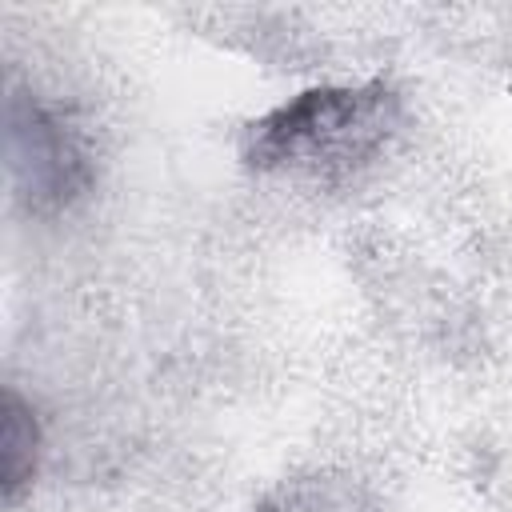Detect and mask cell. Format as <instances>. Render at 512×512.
Here are the masks:
<instances>
[{
    "label": "cell",
    "mask_w": 512,
    "mask_h": 512,
    "mask_svg": "<svg viewBox=\"0 0 512 512\" xmlns=\"http://www.w3.org/2000/svg\"><path fill=\"white\" fill-rule=\"evenodd\" d=\"M36 460H40L36 412L16 388H4V408H0V484H4V500L20 496V488L36 476Z\"/></svg>",
    "instance_id": "3957f363"
},
{
    "label": "cell",
    "mask_w": 512,
    "mask_h": 512,
    "mask_svg": "<svg viewBox=\"0 0 512 512\" xmlns=\"http://www.w3.org/2000/svg\"><path fill=\"white\" fill-rule=\"evenodd\" d=\"M8 180L28 212H64L96 180L92 148L84 132L52 104L36 96H8Z\"/></svg>",
    "instance_id": "7a4b0ae2"
},
{
    "label": "cell",
    "mask_w": 512,
    "mask_h": 512,
    "mask_svg": "<svg viewBox=\"0 0 512 512\" xmlns=\"http://www.w3.org/2000/svg\"><path fill=\"white\" fill-rule=\"evenodd\" d=\"M396 100L384 84H324L276 104L244 132V164L256 172L348 168L380 148Z\"/></svg>",
    "instance_id": "6da1fadb"
}]
</instances>
